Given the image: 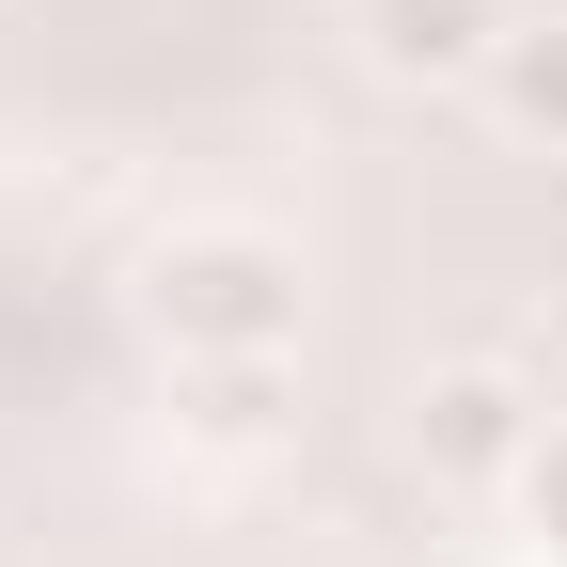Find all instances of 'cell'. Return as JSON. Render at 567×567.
Listing matches in <instances>:
<instances>
[{
    "mask_svg": "<svg viewBox=\"0 0 567 567\" xmlns=\"http://www.w3.org/2000/svg\"><path fill=\"white\" fill-rule=\"evenodd\" d=\"M142 331L174 363H300V252L268 221H174L142 252Z\"/></svg>",
    "mask_w": 567,
    "mask_h": 567,
    "instance_id": "obj_1",
    "label": "cell"
},
{
    "mask_svg": "<svg viewBox=\"0 0 567 567\" xmlns=\"http://www.w3.org/2000/svg\"><path fill=\"white\" fill-rule=\"evenodd\" d=\"M505 520H520V536H536V567H551V551H567V410H551V425H536V457H520V488H505Z\"/></svg>",
    "mask_w": 567,
    "mask_h": 567,
    "instance_id": "obj_6",
    "label": "cell"
},
{
    "mask_svg": "<svg viewBox=\"0 0 567 567\" xmlns=\"http://www.w3.org/2000/svg\"><path fill=\"white\" fill-rule=\"evenodd\" d=\"M536 394H520V363H425V394H410V457H425V488H488L505 505L520 488V457H536Z\"/></svg>",
    "mask_w": 567,
    "mask_h": 567,
    "instance_id": "obj_2",
    "label": "cell"
},
{
    "mask_svg": "<svg viewBox=\"0 0 567 567\" xmlns=\"http://www.w3.org/2000/svg\"><path fill=\"white\" fill-rule=\"evenodd\" d=\"M505 32H520L505 0H347V48H363V80H394V95L488 80V48H505Z\"/></svg>",
    "mask_w": 567,
    "mask_h": 567,
    "instance_id": "obj_4",
    "label": "cell"
},
{
    "mask_svg": "<svg viewBox=\"0 0 567 567\" xmlns=\"http://www.w3.org/2000/svg\"><path fill=\"white\" fill-rule=\"evenodd\" d=\"M284 442H300V410H284V363H174V473L252 488Z\"/></svg>",
    "mask_w": 567,
    "mask_h": 567,
    "instance_id": "obj_3",
    "label": "cell"
},
{
    "mask_svg": "<svg viewBox=\"0 0 567 567\" xmlns=\"http://www.w3.org/2000/svg\"><path fill=\"white\" fill-rule=\"evenodd\" d=\"M488 111H505L520 142H567V17H536V32L488 48Z\"/></svg>",
    "mask_w": 567,
    "mask_h": 567,
    "instance_id": "obj_5",
    "label": "cell"
}]
</instances>
